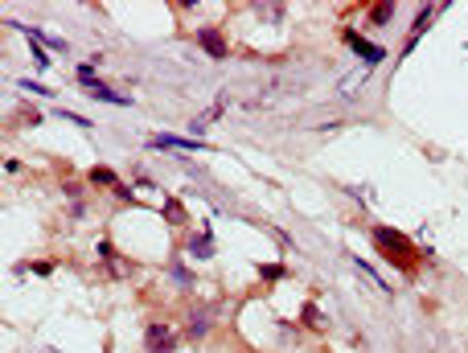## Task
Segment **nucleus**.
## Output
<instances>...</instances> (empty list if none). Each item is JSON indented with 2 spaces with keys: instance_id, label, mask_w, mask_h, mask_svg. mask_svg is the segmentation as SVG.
<instances>
[{
  "instance_id": "5",
  "label": "nucleus",
  "mask_w": 468,
  "mask_h": 353,
  "mask_svg": "<svg viewBox=\"0 0 468 353\" xmlns=\"http://www.w3.org/2000/svg\"><path fill=\"white\" fill-rule=\"evenodd\" d=\"M87 95H94V99H103V103H115V107H128V99L124 95H115L111 87H103V83H94V87H87Z\"/></svg>"
},
{
  "instance_id": "7",
  "label": "nucleus",
  "mask_w": 468,
  "mask_h": 353,
  "mask_svg": "<svg viewBox=\"0 0 468 353\" xmlns=\"http://www.w3.org/2000/svg\"><path fill=\"white\" fill-rule=\"evenodd\" d=\"M189 251H193V255H201V259H206V255H210V251H214V243H210V238H206V230H201V234H193V238H189Z\"/></svg>"
},
{
  "instance_id": "4",
  "label": "nucleus",
  "mask_w": 468,
  "mask_h": 353,
  "mask_svg": "<svg viewBox=\"0 0 468 353\" xmlns=\"http://www.w3.org/2000/svg\"><path fill=\"white\" fill-rule=\"evenodd\" d=\"M152 144H156V148H193V152H197V148H206L201 140H185V136H156Z\"/></svg>"
},
{
  "instance_id": "6",
  "label": "nucleus",
  "mask_w": 468,
  "mask_h": 353,
  "mask_svg": "<svg viewBox=\"0 0 468 353\" xmlns=\"http://www.w3.org/2000/svg\"><path fill=\"white\" fill-rule=\"evenodd\" d=\"M201 49H206V54H214V58H222V54H226V42H222L214 29H206V33H201Z\"/></svg>"
},
{
  "instance_id": "11",
  "label": "nucleus",
  "mask_w": 468,
  "mask_h": 353,
  "mask_svg": "<svg viewBox=\"0 0 468 353\" xmlns=\"http://www.w3.org/2000/svg\"><path fill=\"white\" fill-rule=\"evenodd\" d=\"M91 181H94V185H115V173H111V169H94Z\"/></svg>"
},
{
  "instance_id": "8",
  "label": "nucleus",
  "mask_w": 468,
  "mask_h": 353,
  "mask_svg": "<svg viewBox=\"0 0 468 353\" xmlns=\"http://www.w3.org/2000/svg\"><path fill=\"white\" fill-rule=\"evenodd\" d=\"M206 325H210V316H206V312H197V316H193V325H189V337H206Z\"/></svg>"
},
{
  "instance_id": "10",
  "label": "nucleus",
  "mask_w": 468,
  "mask_h": 353,
  "mask_svg": "<svg viewBox=\"0 0 468 353\" xmlns=\"http://www.w3.org/2000/svg\"><path fill=\"white\" fill-rule=\"evenodd\" d=\"M259 275H263V279H283V267L280 263H263L259 267Z\"/></svg>"
},
{
  "instance_id": "9",
  "label": "nucleus",
  "mask_w": 468,
  "mask_h": 353,
  "mask_svg": "<svg viewBox=\"0 0 468 353\" xmlns=\"http://www.w3.org/2000/svg\"><path fill=\"white\" fill-rule=\"evenodd\" d=\"M370 17H374V25H386V21L394 17V4H382V8H374V13H370Z\"/></svg>"
},
{
  "instance_id": "2",
  "label": "nucleus",
  "mask_w": 468,
  "mask_h": 353,
  "mask_svg": "<svg viewBox=\"0 0 468 353\" xmlns=\"http://www.w3.org/2000/svg\"><path fill=\"white\" fill-rule=\"evenodd\" d=\"M144 345H148V353H173L177 350V333L169 325H152L148 337H144Z\"/></svg>"
},
{
  "instance_id": "3",
  "label": "nucleus",
  "mask_w": 468,
  "mask_h": 353,
  "mask_svg": "<svg viewBox=\"0 0 468 353\" xmlns=\"http://www.w3.org/2000/svg\"><path fill=\"white\" fill-rule=\"evenodd\" d=\"M345 45H349V49H358V54H362L366 62H382V45H370V42H362L358 33H345Z\"/></svg>"
},
{
  "instance_id": "1",
  "label": "nucleus",
  "mask_w": 468,
  "mask_h": 353,
  "mask_svg": "<svg viewBox=\"0 0 468 353\" xmlns=\"http://www.w3.org/2000/svg\"><path fill=\"white\" fill-rule=\"evenodd\" d=\"M374 243L394 259V263H403V271H411V259H415V251H411V243L407 238H399L394 230H386V226H374Z\"/></svg>"
}]
</instances>
